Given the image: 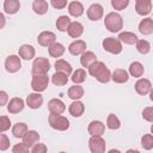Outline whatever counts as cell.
<instances>
[{"label": "cell", "mask_w": 153, "mask_h": 153, "mask_svg": "<svg viewBox=\"0 0 153 153\" xmlns=\"http://www.w3.org/2000/svg\"><path fill=\"white\" fill-rule=\"evenodd\" d=\"M88 73L93 78H96L99 82L106 84L111 80V72L102 61H96L88 67Z\"/></svg>", "instance_id": "6da1fadb"}, {"label": "cell", "mask_w": 153, "mask_h": 153, "mask_svg": "<svg viewBox=\"0 0 153 153\" xmlns=\"http://www.w3.org/2000/svg\"><path fill=\"white\" fill-rule=\"evenodd\" d=\"M104 25L108 29V31L110 32H120L121 29L123 27V19L121 17V14L116 13V12H110L105 16L104 19Z\"/></svg>", "instance_id": "7a4b0ae2"}, {"label": "cell", "mask_w": 153, "mask_h": 153, "mask_svg": "<svg viewBox=\"0 0 153 153\" xmlns=\"http://www.w3.org/2000/svg\"><path fill=\"white\" fill-rule=\"evenodd\" d=\"M48 122H49V126L55 129V130H60V131H63V130H67L69 128V121L67 117L62 116V115H56V114H50L49 117H48Z\"/></svg>", "instance_id": "3957f363"}, {"label": "cell", "mask_w": 153, "mask_h": 153, "mask_svg": "<svg viewBox=\"0 0 153 153\" xmlns=\"http://www.w3.org/2000/svg\"><path fill=\"white\" fill-rule=\"evenodd\" d=\"M102 45H103V49L110 54H120L122 51V42L118 39V38H114V37H106L103 39L102 42Z\"/></svg>", "instance_id": "277c9868"}, {"label": "cell", "mask_w": 153, "mask_h": 153, "mask_svg": "<svg viewBox=\"0 0 153 153\" xmlns=\"http://www.w3.org/2000/svg\"><path fill=\"white\" fill-rule=\"evenodd\" d=\"M49 85V76L47 74H36L32 76L31 87L35 92H43Z\"/></svg>", "instance_id": "5b68a950"}, {"label": "cell", "mask_w": 153, "mask_h": 153, "mask_svg": "<svg viewBox=\"0 0 153 153\" xmlns=\"http://www.w3.org/2000/svg\"><path fill=\"white\" fill-rule=\"evenodd\" d=\"M88 147L92 153H104L106 148L105 140L102 137V135H91L88 140Z\"/></svg>", "instance_id": "8992f818"}, {"label": "cell", "mask_w": 153, "mask_h": 153, "mask_svg": "<svg viewBox=\"0 0 153 153\" xmlns=\"http://www.w3.org/2000/svg\"><path fill=\"white\" fill-rule=\"evenodd\" d=\"M50 69V62L45 57H36L32 63V75L47 74Z\"/></svg>", "instance_id": "52a82bcc"}, {"label": "cell", "mask_w": 153, "mask_h": 153, "mask_svg": "<svg viewBox=\"0 0 153 153\" xmlns=\"http://www.w3.org/2000/svg\"><path fill=\"white\" fill-rule=\"evenodd\" d=\"M20 67H22L20 57L17 55H10L5 60V68L8 73H16L20 69Z\"/></svg>", "instance_id": "ba28073f"}, {"label": "cell", "mask_w": 153, "mask_h": 153, "mask_svg": "<svg viewBox=\"0 0 153 153\" xmlns=\"http://www.w3.org/2000/svg\"><path fill=\"white\" fill-rule=\"evenodd\" d=\"M103 14H104V8L100 4H92L87 8V17L90 20L97 22V20L102 19Z\"/></svg>", "instance_id": "9c48e42d"}, {"label": "cell", "mask_w": 153, "mask_h": 153, "mask_svg": "<svg viewBox=\"0 0 153 153\" xmlns=\"http://www.w3.org/2000/svg\"><path fill=\"white\" fill-rule=\"evenodd\" d=\"M135 11L140 16H148L152 12V0H135Z\"/></svg>", "instance_id": "30bf717a"}, {"label": "cell", "mask_w": 153, "mask_h": 153, "mask_svg": "<svg viewBox=\"0 0 153 153\" xmlns=\"http://www.w3.org/2000/svg\"><path fill=\"white\" fill-rule=\"evenodd\" d=\"M24 106H25L24 99H22L20 97H14L7 103V111L10 114H19L24 109Z\"/></svg>", "instance_id": "8fae6325"}, {"label": "cell", "mask_w": 153, "mask_h": 153, "mask_svg": "<svg viewBox=\"0 0 153 153\" xmlns=\"http://www.w3.org/2000/svg\"><path fill=\"white\" fill-rule=\"evenodd\" d=\"M152 90V82L146 79V78H142V79H139L136 82H135V91L141 94V96H146L151 92Z\"/></svg>", "instance_id": "7c38bea8"}, {"label": "cell", "mask_w": 153, "mask_h": 153, "mask_svg": "<svg viewBox=\"0 0 153 153\" xmlns=\"http://www.w3.org/2000/svg\"><path fill=\"white\" fill-rule=\"evenodd\" d=\"M43 104V97L39 92H33V93H30L27 97H26V105L30 108V109H38L41 108V105Z\"/></svg>", "instance_id": "4fadbf2b"}, {"label": "cell", "mask_w": 153, "mask_h": 153, "mask_svg": "<svg viewBox=\"0 0 153 153\" xmlns=\"http://www.w3.org/2000/svg\"><path fill=\"white\" fill-rule=\"evenodd\" d=\"M48 110L50 111V114H56V115H61L65 110H66V105L65 103L59 99V98H53L48 102Z\"/></svg>", "instance_id": "5bb4252c"}, {"label": "cell", "mask_w": 153, "mask_h": 153, "mask_svg": "<svg viewBox=\"0 0 153 153\" xmlns=\"http://www.w3.org/2000/svg\"><path fill=\"white\" fill-rule=\"evenodd\" d=\"M56 39V36L54 32L51 31H43L38 35L37 37V43L42 47H49L50 44H53Z\"/></svg>", "instance_id": "9a60e30c"}, {"label": "cell", "mask_w": 153, "mask_h": 153, "mask_svg": "<svg viewBox=\"0 0 153 153\" xmlns=\"http://www.w3.org/2000/svg\"><path fill=\"white\" fill-rule=\"evenodd\" d=\"M86 50V43L82 41V39H76L74 42H72L69 45H68V51L76 56V55H81L84 51Z\"/></svg>", "instance_id": "2e32d148"}, {"label": "cell", "mask_w": 153, "mask_h": 153, "mask_svg": "<svg viewBox=\"0 0 153 153\" xmlns=\"http://www.w3.org/2000/svg\"><path fill=\"white\" fill-rule=\"evenodd\" d=\"M18 54H19V57H20V59L29 61V60H31V59L35 57L36 51H35V48H33L32 45H30V44H23V45L19 48Z\"/></svg>", "instance_id": "e0dca14e"}, {"label": "cell", "mask_w": 153, "mask_h": 153, "mask_svg": "<svg viewBox=\"0 0 153 153\" xmlns=\"http://www.w3.org/2000/svg\"><path fill=\"white\" fill-rule=\"evenodd\" d=\"M111 79L116 84H124L128 81L129 79V74L126 69H122V68H116L112 74H111Z\"/></svg>", "instance_id": "ac0fdd59"}, {"label": "cell", "mask_w": 153, "mask_h": 153, "mask_svg": "<svg viewBox=\"0 0 153 153\" xmlns=\"http://www.w3.org/2000/svg\"><path fill=\"white\" fill-rule=\"evenodd\" d=\"M39 134L36 130H27L26 134L23 136V143L25 146H27L29 148H31L35 143H37L39 141Z\"/></svg>", "instance_id": "d6986e66"}, {"label": "cell", "mask_w": 153, "mask_h": 153, "mask_svg": "<svg viewBox=\"0 0 153 153\" xmlns=\"http://www.w3.org/2000/svg\"><path fill=\"white\" fill-rule=\"evenodd\" d=\"M67 32L72 38H79L84 32V26L79 22H71L67 29Z\"/></svg>", "instance_id": "ffe728a7"}, {"label": "cell", "mask_w": 153, "mask_h": 153, "mask_svg": "<svg viewBox=\"0 0 153 153\" xmlns=\"http://www.w3.org/2000/svg\"><path fill=\"white\" fill-rule=\"evenodd\" d=\"M87 131L90 135H103L105 131V124L100 121H92L88 124Z\"/></svg>", "instance_id": "44dd1931"}, {"label": "cell", "mask_w": 153, "mask_h": 153, "mask_svg": "<svg viewBox=\"0 0 153 153\" xmlns=\"http://www.w3.org/2000/svg\"><path fill=\"white\" fill-rule=\"evenodd\" d=\"M68 111H69V114H71L73 117H80V116L84 114V111H85V105H84L82 102H80L79 99H76V100H74V102L69 105Z\"/></svg>", "instance_id": "7402d4cb"}, {"label": "cell", "mask_w": 153, "mask_h": 153, "mask_svg": "<svg viewBox=\"0 0 153 153\" xmlns=\"http://www.w3.org/2000/svg\"><path fill=\"white\" fill-rule=\"evenodd\" d=\"M97 61V56H96V54L93 53V51H84L82 54H81V57H80V63H81V66L82 67H85V68H88L93 62H96Z\"/></svg>", "instance_id": "603a6c76"}, {"label": "cell", "mask_w": 153, "mask_h": 153, "mask_svg": "<svg viewBox=\"0 0 153 153\" xmlns=\"http://www.w3.org/2000/svg\"><path fill=\"white\" fill-rule=\"evenodd\" d=\"M54 67H55V71L56 72H62L67 75H71L72 74V66L69 62H67L66 60L63 59H59L55 63H54Z\"/></svg>", "instance_id": "cb8c5ba5"}, {"label": "cell", "mask_w": 153, "mask_h": 153, "mask_svg": "<svg viewBox=\"0 0 153 153\" xmlns=\"http://www.w3.org/2000/svg\"><path fill=\"white\" fill-rule=\"evenodd\" d=\"M20 8L19 0H5L4 1V11L7 14H16Z\"/></svg>", "instance_id": "d4e9b609"}, {"label": "cell", "mask_w": 153, "mask_h": 153, "mask_svg": "<svg viewBox=\"0 0 153 153\" xmlns=\"http://www.w3.org/2000/svg\"><path fill=\"white\" fill-rule=\"evenodd\" d=\"M139 31L142 35H151L153 32V19L152 18H145L139 24Z\"/></svg>", "instance_id": "484cf974"}, {"label": "cell", "mask_w": 153, "mask_h": 153, "mask_svg": "<svg viewBox=\"0 0 153 153\" xmlns=\"http://www.w3.org/2000/svg\"><path fill=\"white\" fill-rule=\"evenodd\" d=\"M65 47L63 44L61 43H57V42H54L53 44H50L48 47V51H49V55L51 57H61L63 54H65Z\"/></svg>", "instance_id": "4316f807"}, {"label": "cell", "mask_w": 153, "mask_h": 153, "mask_svg": "<svg viewBox=\"0 0 153 153\" xmlns=\"http://www.w3.org/2000/svg\"><path fill=\"white\" fill-rule=\"evenodd\" d=\"M68 12L72 17H80L84 13V6L79 1H72L68 4Z\"/></svg>", "instance_id": "83f0119b"}, {"label": "cell", "mask_w": 153, "mask_h": 153, "mask_svg": "<svg viewBox=\"0 0 153 153\" xmlns=\"http://www.w3.org/2000/svg\"><path fill=\"white\" fill-rule=\"evenodd\" d=\"M68 97L73 100H76V99H80L82 96H84V88L82 86H80L79 84H74L73 86H71L68 88V92H67Z\"/></svg>", "instance_id": "f1b7e54d"}, {"label": "cell", "mask_w": 153, "mask_h": 153, "mask_svg": "<svg viewBox=\"0 0 153 153\" xmlns=\"http://www.w3.org/2000/svg\"><path fill=\"white\" fill-rule=\"evenodd\" d=\"M32 10L36 14H45L48 12V2L45 0H33L32 2Z\"/></svg>", "instance_id": "f546056e"}, {"label": "cell", "mask_w": 153, "mask_h": 153, "mask_svg": "<svg viewBox=\"0 0 153 153\" xmlns=\"http://www.w3.org/2000/svg\"><path fill=\"white\" fill-rule=\"evenodd\" d=\"M27 130H29L27 126L25 123H23V122H18L12 127V134L17 139H23V136L26 134Z\"/></svg>", "instance_id": "4dcf8cb0"}, {"label": "cell", "mask_w": 153, "mask_h": 153, "mask_svg": "<svg viewBox=\"0 0 153 153\" xmlns=\"http://www.w3.org/2000/svg\"><path fill=\"white\" fill-rule=\"evenodd\" d=\"M117 38H118L121 42H123V43H126V44H129V45L135 44V43H136V41H137L136 35H135V33H133V32H130V31L120 32V35H118V37H117Z\"/></svg>", "instance_id": "1f68e13d"}, {"label": "cell", "mask_w": 153, "mask_h": 153, "mask_svg": "<svg viewBox=\"0 0 153 153\" xmlns=\"http://www.w3.org/2000/svg\"><path fill=\"white\" fill-rule=\"evenodd\" d=\"M143 72H145V68L142 66V63L135 61L133 63H130L129 66V74L134 78H140L143 75Z\"/></svg>", "instance_id": "d6a6232c"}, {"label": "cell", "mask_w": 153, "mask_h": 153, "mask_svg": "<svg viewBox=\"0 0 153 153\" xmlns=\"http://www.w3.org/2000/svg\"><path fill=\"white\" fill-rule=\"evenodd\" d=\"M68 76L69 75H67L62 72H55L51 76V81L56 86H65L68 82Z\"/></svg>", "instance_id": "836d02e7"}, {"label": "cell", "mask_w": 153, "mask_h": 153, "mask_svg": "<svg viewBox=\"0 0 153 153\" xmlns=\"http://www.w3.org/2000/svg\"><path fill=\"white\" fill-rule=\"evenodd\" d=\"M69 24H71V19L67 16H60L57 18V20H56V27L61 32H66L68 26H69Z\"/></svg>", "instance_id": "e575fe53"}, {"label": "cell", "mask_w": 153, "mask_h": 153, "mask_svg": "<svg viewBox=\"0 0 153 153\" xmlns=\"http://www.w3.org/2000/svg\"><path fill=\"white\" fill-rule=\"evenodd\" d=\"M71 79H72V81L74 84H81V82H84L86 80V71L82 69V68H79V69L74 71Z\"/></svg>", "instance_id": "d590c367"}, {"label": "cell", "mask_w": 153, "mask_h": 153, "mask_svg": "<svg viewBox=\"0 0 153 153\" xmlns=\"http://www.w3.org/2000/svg\"><path fill=\"white\" fill-rule=\"evenodd\" d=\"M135 44H136L137 51H139L140 54H142V55L148 54L149 50H151V44H149V42L146 41V39H137Z\"/></svg>", "instance_id": "8d00e7d4"}, {"label": "cell", "mask_w": 153, "mask_h": 153, "mask_svg": "<svg viewBox=\"0 0 153 153\" xmlns=\"http://www.w3.org/2000/svg\"><path fill=\"white\" fill-rule=\"evenodd\" d=\"M106 127L109 129H112V130L118 129L121 127V121L118 120V117L115 114H110L108 116V118H106Z\"/></svg>", "instance_id": "74e56055"}, {"label": "cell", "mask_w": 153, "mask_h": 153, "mask_svg": "<svg viewBox=\"0 0 153 153\" xmlns=\"http://www.w3.org/2000/svg\"><path fill=\"white\" fill-rule=\"evenodd\" d=\"M141 146L149 151L153 148V135L152 134H145L142 137H141Z\"/></svg>", "instance_id": "f35d334b"}, {"label": "cell", "mask_w": 153, "mask_h": 153, "mask_svg": "<svg viewBox=\"0 0 153 153\" xmlns=\"http://www.w3.org/2000/svg\"><path fill=\"white\" fill-rule=\"evenodd\" d=\"M129 0H111V6L116 11H122L126 7H128Z\"/></svg>", "instance_id": "ab89813d"}, {"label": "cell", "mask_w": 153, "mask_h": 153, "mask_svg": "<svg viewBox=\"0 0 153 153\" xmlns=\"http://www.w3.org/2000/svg\"><path fill=\"white\" fill-rule=\"evenodd\" d=\"M11 127V121L7 116H0V133L8 130Z\"/></svg>", "instance_id": "60d3db41"}, {"label": "cell", "mask_w": 153, "mask_h": 153, "mask_svg": "<svg viewBox=\"0 0 153 153\" xmlns=\"http://www.w3.org/2000/svg\"><path fill=\"white\" fill-rule=\"evenodd\" d=\"M142 117L149 123H153V106H147L142 111Z\"/></svg>", "instance_id": "b9f144b4"}, {"label": "cell", "mask_w": 153, "mask_h": 153, "mask_svg": "<svg viewBox=\"0 0 153 153\" xmlns=\"http://www.w3.org/2000/svg\"><path fill=\"white\" fill-rule=\"evenodd\" d=\"M10 139L7 137V135L0 133V151H6L10 148Z\"/></svg>", "instance_id": "7bdbcfd3"}, {"label": "cell", "mask_w": 153, "mask_h": 153, "mask_svg": "<svg viewBox=\"0 0 153 153\" xmlns=\"http://www.w3.org/2000/svg\"><path fill=\"white\" fill-rule=\"evenodd\" d=\"M29 147L27 146H25L23 142L22 143H17V145H14L13 147H12V152L13 153H27L29 152Z\"/></svg>", "instance_id": "ee69618b"}, {"label": "cell", "mask_w": 153, "mask_h": 153, "mask_svg": "<svg viewBox=\"0 0 153 153\" xmlns=\"http://www.w3.org/2000/svg\"><path fill=\"white\" fill-rule=\"evenodd\" d=\"M48 151L47 146L44 143H35L32 147H31V152L32 153H45Z\"/></svg>", "instance_id": "f6af8a7d"}, {"label": "cell", "mask_w": 153, "mask_h": 153, "mask_svg": "<svg viewBox=\"0 0 153 153\" xmlns=\"http://www.w3.org/2000/svg\"><path fill=\"white\" fill-rule=\"evenodd\" d=\"M50 4L56 10H62L67 6V0H50Z\"/></svg>", "instance_id": "bcb514c9"}, {"label": "cell", "mask_w": 153, "mask_h": 153, "mask_svg": "<svg viewBox=\"0 0 153 153\" xmlns=\"http://www.w3.org/2000/svg\"><path fill=\"white\" fill-rule=\"evenodd\" d=\"M8 102V94L6 91H0V108L6 105Z\"/></svg>", "instance_id": "7dc6e473"}, {"label": "cell", "mask_w": 153, "mask_h": 153, "mask_svg": "<svg viewBox=\"0 0 153 153\" xmlns=\"http://www.w3.org/2000/svg\"><path fill=\"white\" fill-rule=\"evenodd\" d=\"M5 24H6V18H5L4 13L0 12V29H2L5 26Z\"/></svg>", "instance_id": "c3c4849f"}]
</instances>
